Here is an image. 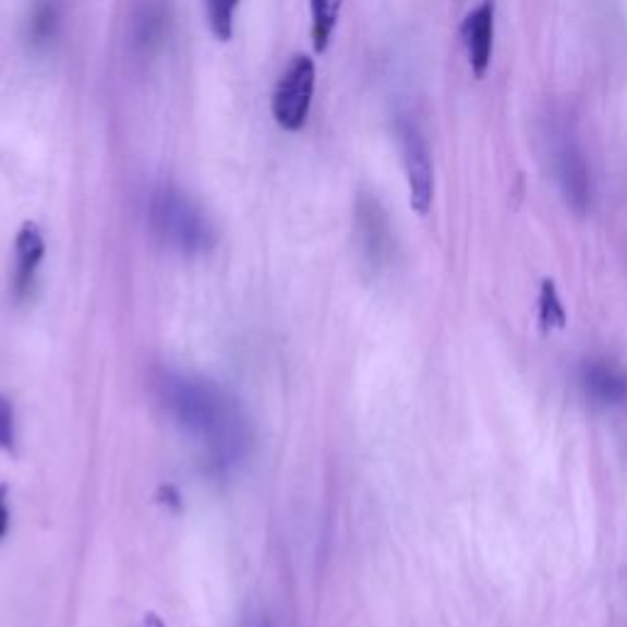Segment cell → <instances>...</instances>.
<instances>
[{
  "instance_id": "1",
  "label": "cell",
  "mask_w": 627,
  "mask_h": 627,
  "mask_svg": "<svg viewBox=\"0 0 627 627\" xmlns=\"http://www.w3.org/2000/svg\"><path fill=\"white\" fill-rule=\"evenodd\" d=\"M157 387L169 417L204 446L214 471H228L243 459L248 420L241 405L221 385L198 375L167 371Z\"/></svg>"
},
{
  "instance_id": "2",
  "label": "cell",
  "mask_w": 627,
  "mask_h": 627,
  "mask_svg": "<svg viewBox=\"0 0 627 627\" xmlns=\"http://www.w3.org/2000/svg\"><path fill=\"white\" fill-rule=\"evenodd\" d=\"M150 226L159 243L186 257L204 255L216 243V231L202 204L174 184H162L153 192Z\"/></svg>"
},
{
  "instance_id": "3",
  "label": "cell",
  "mask_w": 627,
  "mask_h": 627,
  "mask_svg": "<svg viewBox=\"0 0 627 627\" xmlns=\"http://www.w3.org/2000/svg\"><path fill=\"white\" fill-rule=\"evenodd\" d=\"M316 84V67L306 55H294L277 79L273 92V118L287 133L302 131L310 118Z\"/></svg>"
},
{
  "instance_id": "4",
  "label": "cell",
  "mask_w": 627,
  "mask_h": 627,
  "mask_svg": "<svg viewBox=\"0 0 627 627\" xmlns=\"http://www.w3.org/2000/svg\"><path fill=\"white\" fill-rule=\"evenodd\" d=\"M397 141H400L402 165L410 186V206L417 216H426L434 204V162L420 125L410 118L397 121Z\"/></svg>"
},
{
  "instance_id": "5",
  "label": "cell",
  "mask_w": 627,
  "mask_h": 627,
  "mask_svg": "<svg viewBox=\"0 0 627 627\" xmlns=\"http://www.w3.org/2000/svg\"><path fill=\"white\" fill-rule=\"evenodd\" d=\"M552 165L559 192L576 214H586L591 208L593 182L591 169L586 162L581 145L569 131H556L552 137Z\"/></svg>"
},
{
  "instance_id": "6",
  "label": "cell",
  "mask_w": 627,
  "mask_h": 627,
  "mask_svg": "<svg viewBox=\"0 0 627 627\" xmlns=\"http://www.w3.org/2000/svg\"><path fill=\"white\" fill-rule=\"evenodd\" d=\"M355 228L361 238L363 257L371 267H385L390 263L395 241L390 218H387L383 204L371 194H361L355 206Z\"/></svg>"
},
{
  "instance_id": "7",
  "label": "cell",
  "mask_w": 627,
  "mask_h": 627,
  "mask_svg": "<svg viewBox=\"0 0 627 627\" xmlns=\"http://www.w3.org/2000/svg\"><path fill=\"white\" fill-rule=\"evenodd\" d=\"M172 29V5L169 0H137L131 13V49L137 57H153L165 47Z\"/></svg>"
},
{
  "instance_id": "8",
  "label": "cell",
  "mask_w": 627,
  "mask_h": 627,
  "mask_svg": "<svg viewBox=\"0 0 627 627\" xmlns=\"http://www.w3.org/2000/svg\"><path fill=\"white\" fill-rule=\"evenodd\" d=\"M583 395L599 407L627 402V371L608 358H586L579 371Z\"/></svg>"
},
{
  "instance_id": "9",
  "label": "cell",
  "mask_w": 627,
  "mask_h": 627,
  "mask_svg": "<svg viewBox=\"0 0 627 627\" xmlns=\"http://www.w3.org/2000/svg\"><path fill=\"white\" fill-rule=\"evenodd\" d=\"M461 37L466 47V57H469L471 72L483 79L493 62V43H495V3L493 0H483L475 5L469 15L463 17Z\"/></svg>"
},
{
  "instance_id": "10",
  "label": "cell",
  "mask_w": 627,
  "mask_h": 627,
  "mask_svg": "<svg viewBox=\"0 0 627 627\" xmlns=\"http://www.w3.org/2000/svg\"><path fill=\"white\" fill-rule=\"evenodd\" d=\"M43 261H45V236L39 231L37 224L27 221L15 236L13 287L17 297H25L29 292Z\"/></svg>"
},
{
  "instance_id": "11",
  "label": "cell",
  "mask_w": 627,
  "mask_h": 627,
  "mask_svg": "<svg viewBox=\"0 0 627 627\" xmlns=\"http://www.w3.org/2000/svg\"><path fill=\"white\" fill-rule=\"evenodd\" d=\"M62 25V3L59 0H35L27 20V37L35 47H47Z\"/></svg>"
},
{
  "instance_id": "12",
  "label": "cell",
  "mask_w": 627,
  "mask_h": 627,
  "mask_svg": "<svg viewBox=\"0 0 627 627\" xmlns=\"http://www.w3.org/2000/svg\"><path fill=\"white\" fill-rule=\"evenodd\" d=\"M310 8H312V43L316 52L324 55L336 33L343 0H310Z\"/></svg>"
},
{
  "instance_id": "13",
  "label": "cell",
  "mask_w": 627,
  "mask_h": 627,
  "mask_svg": "<svg viewBox=\"0 0 627 627\" xmlns=\"http://www.w3.org/2000/svg\"><path fill=\"white\" fill-rule=\"evenodd\" d=\"M238 5H241V0H204L206 23L218 43H228L233 37Z\"/></svg>"
},
{
  "instance_id": "14",
  "label": "cell",
  "mask_w": 627,
  "mask_h": 627,
  "mask_svg": "<svg viewBox=\"0 0 627 627\" xmlns=\"http://www.w3.org/2000/svg\"><path fill=\"white\" fill-rule=\"evenodd\" d=\"M540 324L544 331L566 326V306L554 280H544L540 287Z\"/></svg>"
},
{
  "instance_id": "15",
  "label": "cell",
  "mask_w": 627,
  "mask_h": 627,
  "mask_svg": "<svg viewBox=\"0 0 627 627\" xmlns=\"http://www.w3.org/2000/svg\"><path fill=\"white\" fill-rule=\"evenodd\" d=\"M15 444V414L3 395H0V449L10 451Z\"/></svg>"
},
{
  "instance_id": "16",
  "label": "cell",
  "mask_w": 627,
  "mask_h": 627,
  "mask_svg": "<svg viewBox=\"0 0 627 627\" xmlns=\"http://www.w3.org/2000/svg\"><path fill=\"white\" fill-rule=\"evenodd\" d=\"M8 527H10V513H8V503H5V487L0 485V540L5 536Z\"/></svg>"
},
{
  "instance_id": "17",
  "label": "cell",
  "mask_w": 627,
  "mask_h": 627,
  "mask_svg": "<svg viewBox=\"0 0 627 627\" xmlns=\"http://www.w3.org/2000/svg\"><path fill=\"white\" fill-rule=\"evenodd\" d=\"M137 627H165V623L157 618L155 613H147V615H143V620H141V625Z\"/></svg>"
},
{
  "instance_id": "18",
  "label": "cell",
  "mask_w": 627,
  "mask_h": 627,
  "mask_svg": "<svg viewBox=\"0 0 627 627\" xmlns=\"http://www.w3.org/2000/svg\"><path fill=\"white\" fill-rule=\"evenodd\" d=\"M251 627H270V625H267L265 620H261V623H255V625H251Z\"/></svg>"
}]
</instances>
